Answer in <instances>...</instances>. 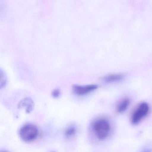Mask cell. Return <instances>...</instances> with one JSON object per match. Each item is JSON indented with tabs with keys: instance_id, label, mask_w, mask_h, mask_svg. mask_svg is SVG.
Masks as SVG:
<instances>
[{
	"instance_id": "cell-1",
	"label": "cell",
	"mask_w": 152,
	"mask_h": 152,
	"mask_svg": "<svg viewBox=\"0 0 152 152\" xmlns=\"http://www.w3.org/2000/svg\"><path fill=\"white\" fill-rule=\"evenodd\" d=\"M92 130L95 136L100 140H104L109 136L111 130V125L108 120L99 118L92 124Z\"/></svg>"
},
{
	"instance_id": "cell-6",
	"label": "cell",
	"mask_w": 152,
	"mask_h": 152,
	"mask_svg": "<svg viewBox=\"0 0 152 152\" xmlns=\"http://www.w3.org/2000/svg\"><path fill=\"white\" fill-rule=\"evenodd\" d=\"M123 78L124 76L121 74H112L104 76L103 80L105 82L112 83L121 81Z\"/></svg>"
},
{
	"instance_id": "cell-4",
	"label": "cell",
	"mask_w": 152,
	"mask_h": 152,
	"mask_svg": "<svg viewBox=\"0 0 152 152\" xmlns=\"http://www.w3.org/2000/svg\"><path fill=\"white\" fill-rule=\"evenodd\" d=\"M98 88V86L95 84L90 85H74L72 87L73 92L78 96H84L94 91Z\"/></svg>"
},
{
	"instance_id": "cell-9",
	"label": "cell",
	"mask_w": 152,
	"mask_h": 152,
	"mask_svg": "<svg viewBox=\"0 0 152 152\" xmlns=\"http://www.w3.org/2000/svg\"><path fill=\"white\" fill-rule=\"evenodd\" d=\"M60 91L58 89L54 90L52 92V96L55 98H58L60 96Z\"/></svg>"
},
{
	"instance_id": "cell-3",
	"label": "cell",
	"mask_w": 152,
	"mask_h": 152,
	"mask_svg": "<svg viewBox=\"0 0 152 152\" xmlns=\"http://www.w3.org/2000/svg\"><path fill=\"white\" fill-rule=\"evenodd\" d=\"M149 107L145 102L140 103L133 112L131 117V122L134 125L138 124L148 114Z\"/></svg>"
},
{
	"instance_id": "cell-8",
	"label": "cell",
	"mask_w": 152,
	"mask_h": 152,
	"mask_svg": "<svg viewBox=\"0 0 152 152\" xmlns=\"http://www.w3.org/2000/svg\"><path fill=\"white\" fill-rule=\"evenodd\" d=\"M76 131L77 130L75 126H70L66 130L65 135L66 137H71L76 134Z\"/></svg>"
},
{
	"instance_id": "cell-7",
	"label": "cell",
	"mask_w": 152,
	"mask_h": 152,
	"mask_svg": "<svg viewBox=\"0 0 152 152\" xmlns=\"http://www.w3.org/2000/svg\"><path fill=\"white\" fill-rule=\"evenodd\" d=\"M130 101L129 99H125L121 101L117 107V112L119 113H122L125 112L129 105Z\"/></svg>"
},
{
	"instance_id": "cell-5",
	"label": "cell",
	"mask_w": 152,
	"mask_h": 152,
	"mask_svg": "<svg viewBox=\"0 0 152 152\" xmlns=\"http://www.w3.org/2000/svg\"><path fill=\"white\" fill-rule=\"evenodd\" d=\"M34 107V102L32 99L30 98L24 99L20 103L19 107L25 108L27 113H30L33 110Z\"/></svg>"
},
{
	"instance_id": "cell-2",
	"label": "cell",
	"mask_w": 152,
	"mask_h": 152,
	"mask_svg": "<svg viewBox=\"0 0 152 152\" xmlns=\"http://www.w3.org/2000/svg\"><path fill=\"white\" fill-rule=\"evenodd\" d=\"M39 133V129L36 125L27 124L20 129L19 135L21 139L25 142H31L37 138Z\"/></svg>"
}]
</instances>
